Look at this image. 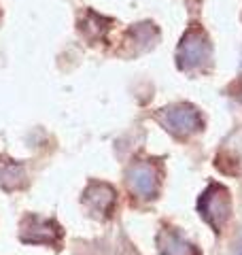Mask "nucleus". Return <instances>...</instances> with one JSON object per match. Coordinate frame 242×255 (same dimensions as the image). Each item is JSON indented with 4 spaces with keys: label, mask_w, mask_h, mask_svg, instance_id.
Wrapping results in <instances>:
<instances>
[{
    "label": "nucleus",
    "mask_w": 242,
    "mask_h": 255,
    "mask_svg": "<svg viewBox=\"0 0 242 255\" xmlns=\"http://www.w3.org/2000/svg\"><path fill=\"white\" fill-rule=\"evenodd\" d=\"M211 53H213V47L206 32L200 26H191L183 34L179 47H176V66L181 70L200 68L211 60Z\"/></svg>",
    "instance_id": "obj_1"
},
{
    "label": "nucleus",
    "mask_w": 242,
    "mask_h": 255,
    "mask_svg": "<svg viewBox=\"0 0 242 255\" xmlns=\"http://www.w3.org/2000/svg\"><path fill=\"white\" fill-rule=\"evenodd\" d=\"M198 211L208 226H211L217 234L223 230V226L230 219L232 213V198L230 191L219 183H213L198 200Z\"/></svg>",
    "instance_id": "obj_2"
},
{
    "label": "nucleus",
    "mask_w": 242,
    "mask_h": 255,
    "mask_svg": "<svg viewBox=\"0 0 242 255\" xmlns=\"http://www.w3.org/2000/svg\"><path fill=\"white\" fill-rule=\"evenodd\" d=\"M161 170L153 159H136L125 172V185L136 198L153 200L159 191Z\"/></svg>",
    "instance_id": "obj_3"
},
{
    "label": "nucleus",
    "mask_w": 242,
    "mask_h": 255,
    "mask_svg": "<svg viewBox=\"0 0 242 255\" xmlns=\"http://www.w3.org/2000/svg\"><path fill=\"white\" fill-rule=\"evenodd\" d=\"M159 122L168 132L179 138L189 136V134H193L202 128V117L198 113V109L191 105H185V102L183 105L166 107L159 113Z\"/></svg>",
    "instance_id": "obj_4"
},
{
    "label": "nucleus",
    "mask_w": 242,
    "mask_h": 255,
    "mask_svg": "<svg viewBox=\"0 0 242 255\" xmlns=\"http://www.w3.org/2000/svg\"><path fill=\"white\" fill-rule=\"evenodd\" d=\"M21 241L30 245H51L55 247L62 238L60 223L53 219H40L36 215H28L21 221Z\"/></svg>",
    "instance_id": "obj_5"
},
{
    "label": "nucleus",
    "mask_w": 242,
    "mask_h": 255,
    "mask_svg": "<svg viewBox=\"0 0 242 255\" xmlns=\"http://www.w3.org/2000/svg\"><path fill=\"white\" fill-rule=\"evenodd\" d=\"M83 204L92 213H100L107 217L113 204H115V189L107 185V183H92L83 194Z\"/></svg>",
    "instance_id": "obj_6"
},
{
    "label": "nucleus",
    "mask_w": 242,
    "mask_h": 255,
    "mask_svg": "<svg viewBox=\"0 0 242 255\" xmlns=\"http://www.w3.org/2000/svg\"><path fill=\"white\" fill-rule=\"evenodd\" d=\"M157 245H159V255H198L196 247L187 243L174 230H161L157 236Z\"/></svg>",
    "instance_id": "obj_7"
}]
</instances>
